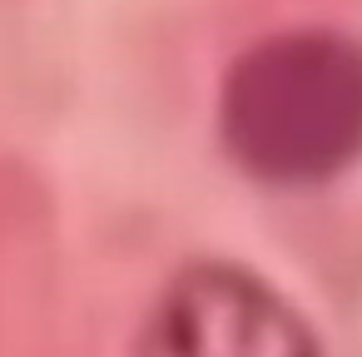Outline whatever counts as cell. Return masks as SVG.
<instances>
[{"instance_id":"cell-1","label":"cell","mask_w":362,"mask_h":357,"mask_svg":"<svg viewBox=\"0 0 362 357\" xmlns=\"http://www.w3.org/2000/svg\"><path fill=\"white\" fill-rule=\"evenodd\" d=\"M223 149L268 184H317L362 154V35L283 25L218 80Z\"/></svg>"},{"instance_id":"cell-2","label":"cell","mask_w":362,"mask_h":357,"mask_svg":"<svg viewBox=\"0 0 362 357\" xmlns=\"http://www.w3.org/2000/svg\"><path fill=\"white\" fill-rule=\"evenodd\" d=\"M129 357H322V342L263 273L194 258L144 308Z\"/></svg>"}]
</instances>
